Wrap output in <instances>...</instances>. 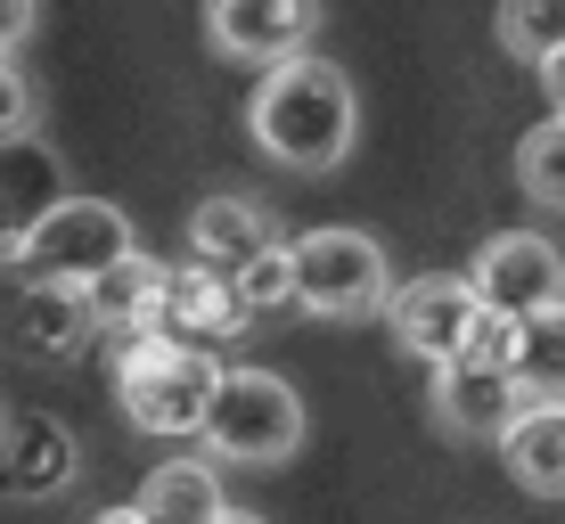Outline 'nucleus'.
<instances>
[{"label":"nucleus","mask_w":565,"mask_h":524,"mask_svg":"<svg viewBox=\"0 0 565 524\" xmlns=\"http://www.w3.org/2000/svg\"><path fill=\"white\" fill-rule=\"evenodd\" d=\"M222 524H270V516H255V509H230Z\"/></svg>","instance_id":"393cba45"},{"label":"nucleus","mask_w":565,"mask_h":524,"mask_svg":"<svg viewBox=\"0 0 565 524\" xmlns=\"http://www.w3.org/2000/svg\"><path fill=\"white\" fill-rule=\"evenodd\" d=\"M131 509L148 524H222L230 500H222L213 459H164V468H148V483L131 492Z\"/></svg>","instance_id":"dca6fc26"},{"label":"nucleus","mask_w":565,"mask_h":524,"mask_svg":"<svg viewBox=\"0 0 565 524\" xmlns=\"http://www.w3.org/2000/svg\"><path fill=\"white\" fill-rule=\"evenodd\" d=\"M33 131V83L17 57H0V140H25Z\"/></svg>","instance_id":"412c9836"},{"label":"nucleus","mask_w":565,"mask_h":524,"mask_svg":"<svg viewBox=\"0 0 565 524\" xmlns=\"http://www.w3.org/2000/svg\"><path fill=\"white\" fill-rule=\"evenodd\" d=\"M524 410V385L509 361H451L435 368V426L459 442H500Z\"/></svg>","instance_id":"9d476101"},{"label":"nucleus","mask_w":565,"mask_h":524,"mask_svg":"<svg viewBox=\"0 0 565 524\" xmlns=\"http://www.w3.org/2000/svg\"><path fill=\"white\" fill-rule=\"evenodd\" d=\"M500 459L533 500H565V402H524L500 435Z\"/></svg>","instance_id":"2eb2a0df"},{"label":"nucleus","mask_w":565,"mask_h":524,"mask_svg":"<svg viewBox=\"0 0 565 524\" xmlns=\"http://www.w3.org/2000/svg\"><path fill=\"white\" fill-rule=\"evenodd\" d=\"M230 287H238V303H246L255 320H263V312H303V287H296V238L270 246L263 263H246Z\"/></svg>","instance_id":"aec40b11"},{"label":"nucleus","mask_w":565,"mask_h":524,"mask_svg":"<svg viewBox=\"0 0 565 524\" xmlns=\"http://www.w3.org/2000/svg\"><path fill=\"white\" fill-rule=\"evenodd\" d=\"M270 246H287V229H279V213H270L263 197L222 189V197H205L198 213H189V263L222 270V279H238V270L263 263Z\"/></svg>","instance_id":"f8f14e48"},{"label":"nucleus","mask_w":565,"mask_h":524,"mask_svg":"<svg viewBox=\"0 0 565 524\" xmlns=\"http://www.w3.org/2000/svg\"><path fill=\"white\" fill-rule=\"evenodd\" d=\"M509 368H516L524 402H565V303L516 320V361Z\"/></svg>","instance_id":"f3484780"},{"label":"nucleus","mask_w":565,"mask_h":524,"mask_svg":"<svg viewBox=\"0 0 565 524\" xmlns=\"http://www.w3.org/2000/svg\"><path fill=\"white\" fill-rule=\"evenodd\" d=\"M99 296L90 287H25V353L42 361H83L99 344Z\"/></svg>","instance_id":"4468645a"},{"label":"nucleus","mask_w":565,"mask_h":524,"mask_svg":"<svg viewBox=\"0 0 565 524\" xmlns=\"http://www.w3.org/2000/svg\"><path fill=\"white\" fill-rule=\"evenodd\" d=\"M320 0H205V50L230 66H287L320 33Z\"/></svg>","instance_id":"0eeeda50"},{"label":"nucleus","mask_w":565,"mask_h":524,"mask_svg":"<svg viewBox=\"0 0 565 524\" xmlns=\"http://www.w3.org/2000/svg\"><path fill=\"white\" fill-rule=\"evenodd\" d=\"M74 475H83V442L66 418L25 410L0 426V500H57L74 492Z\"/></svg>","instance_id":"1a4fd4ad"},{"label":"nucleus","mask_w":565,"mask_h":524,"mask_svg":"<svg viewBox=\"0 0 565 524\" xmlns=\"http://www.w3.org/2000/svg\"><path fill=\"white\" fill-rule=\"evenodd\" d=\"M0 426H9V410H0Z\"/></svg>","instance_id":"a878e982"},{"label":"nucleus","mask_w":565,"mask_h":524,"mask_svg":"<svg viewBox=\"0 0 565 524\" xmlns=\"http://www.w3.org/2000/svg\"><path fill=\"white\" fill-rule=\"evenodd\" d=\"M467 279L509 320H533V312H557L565 303V255L541 229H492V238L476 246V263H467Z\"/></svg>","instance_id":"6e6552de"},{"label":"nucleus","mask_w":565,"mask_h":524,"mask_svg":"<svg viewBox=\"0 0 565 524\" xmlns=\"http://www.w3.org/2000/svg\"><path fill=\"white\" fill-rule=\"evenodd\" d=\"M246 303H238V287L222 279V270H205V263H172L164 270V336H246Z\"/></svg>","instance_id":"ddd939ff"},{"label":"nucleus","mask_w":565,"mask_h":524,"mask_svg":"<svg viewBox=\"0 0 565 524\" xmlns=\"http://www.w3.org/2000/svg\"><path fill=\"white\" fill-rule=\"evenodd\" d=\"M516 189L541 213H565V115H541L516 140Z\"/></svg>","instance_id":"6ab92c4d"},{"label":"nucleus","mask_w":565,"mask_h":524,"mask_svg":"<svg viewBox=\"0 0 565 524\" xmlns=\"http://www.w3.org/2000/svg\"><path fill=\"white\" fill-rule=\"evenodd\" d=\"M198 442L205 459H230V468H279L303 442V394L279 368H230Z\"/></svg>","instance_id":"20e7f679"},{"label":"nucleus","mask_w":565,"mask_h":524,"mask_svg":"<svg viewBox=\"0 0 565 524\" xmlns=\"http://www.w3.org/2000/svg\"><path fill=\"white\" fill-rule=\"evenodd\" d=\"M42 25V0H0V57H17Z\"/></svg>","instance_id":"4be33fe9"},{"label":"nucleus","mask_w":565,"mask_h":524,"mask_svg":"<svg viewBox=\"0 0 565 524\" xmlns=\"http://www.w3.org/2000/svg\"><path fill=\"white\" fill-rule=\"evenodd\" d=\"M246 131H255V148L279 172H337L361 140L353 74L337 57H311V50L270 66L255 83V99H246Z\"/></svg>","instance_id":"f257e3e1"},{"label":"nucleus","mask_w":565,"mask_h":524,"mask_svg":"<svg viewBox=\"0 0 565 524\" xmlns=\"http://www.w3.org/2000/svg\"><path fill=\"white\" fill-rule=\"evenodd\" d=\"M131 255H140V238H131V213L124 205L66 197L9 263H17V279H25V287H90V296H99Z\"/></svg>","instance_id":"7ed1b4c3"},{"label":"nucleus","mask_w":565,"mask_h":524,"mask_svg":"<svg viewBox=\"0 0 565 524\" xmlns=\"http://www.w3.org/2000/svg\"><path fill=\"white\" fill-rule=\"evenodd\" d=\"M296 287L311 320H377L394 312V270L369 229H303L296 238Z\"/></svg>","instance_id":"39448f33"},{"label":"nucleus","mask_w":565,"mask_h":524,"mask_svg":"<svg viewBox=\"0 0 565 524\" xmlns=\"http://www.w3.org/2000/svg\"><path fill=\"white\" fill-rule=\"evenodd\" d=\"M483 312H492V303L476 296V279H467V270H426V279L394 287V312H385V328H394V344H402L411 361L451 368V361H467V344H476Z\"/></svg>","instance_id":"423d86ee"},{"label":"nucleus","mask_w":565,"mask_h":524,"mask_svg":"<svg viewBox=\"0 0 565 524\" xmlns=\"http://www.w3.org/2000/svg\"><path fill=\"white\" fill-rule=\"evenodd\" d=\"M90 524H148V516H140V509H99Z\"/></svg>","instance_id":"b1692460"},{"label":"nucleus","mask_w":565,"mask_h":524,"mask_svg":"<svg viewBox=\"0 0 565 524\" xmlns=\"http://www.w3.org/2000/svg\"><path fill=\"white\" fill-rule=\"evenodd\" d=\"M541 90H550V115H565V50L541 66Z\"/></svg>","instance_id":"5701e85b"},{"label":"nucleus","mask_w":565,"mask_h":524,"mask_svg":"<svg viewBox=\"0 0 565 524\" xmlns=\"http://www.w3.org/2000/svg\"><path fill=\"white\" fill-rule=\"evenodd\" d=\"M222 377L230 368L213 361L205 344H181V336H148V344H124V353H115V402H124V418L156 442L205 435Z\"/></svg>","instance_id":"f03ea898"},{"label":"nucleus","mask_w":565,"mask_h":524,"mask_svg":"<svg viewBox=\"0 0 565 524\" xmlns=\"http://www.w3.org/2000/svg\"><path fill=\"white\" fill-rule=\"evenodd\" d=\"M492 33H500V50H509V57H524V66L541 74L565 50V0H500Z\"/></svg>","instance_id":"a211bd4d"},{"label":"nucleus","mask_w":565,"mask_h":524,"mask_svg":"<svg viewBox=\"0 0 565 524\" xmlns=\"http://www.w3.org/2000/svg\"><path fill=\"white\" fill-rule=\"evenodd\" d=\"M66 197H74L66 157H57L42 131H25V140H0V255H17V246H25Z\"/></svg>","instance_id":"9b49d317"}]
</instances>
